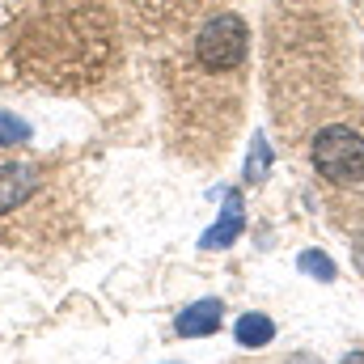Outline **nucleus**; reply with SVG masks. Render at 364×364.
<instances>
[{"instance_id": "f257e3e1", "label": "nucleus", "mask_w": 364, "mask_h": 364, "mask_svg": "<svg viewBox=\"0 0 364 364\" xmlns=\"http://www.w3.org/2000/svg\"><path fill=\"white\" fill-rule=\"evenodd\" d=\"M314 170L326 182H339V186H352L364 182V136L343 127V123H331L314 136Z\"/></svg>"}, {"instance_id": "f03ea898", "label": "nucleus", "mask_w": 364, "mask_h": 364, "mask_svg": "<svg viewBox=\"0 0 364 364\" xmlns=\"http://www.w3.org/2000/svg\"><path fill=\"white\" fill-rule=\"evenodd\" d=\"M250 51V30L237 13H216L203 21L199 38H195V55L208 73H229L246 60Z\"/></svg>"}, {"instance_id": "7ed1b4c3", "label": "nucleus", "mask_w": 364, "mask_h": 364, "mask_svg": "<svg viewBox=\"0 0 364 364\" xmlns=\"http://www.w3.org/2000/svg\"><path fill=\"white\" fill-rule=\"evenodd\" d=\"M246 229V203H242V191H225V208L216 216V225L199 237L203 250H229Z\"/></svg>"}, {"instance_id": "20e7f679", "label": "nucleus", "mask_w": 364, "mask_h": 364, "mask_svg": "<svg viewBox=\"0 0 364 364\" xmlns=\"http://www.w3.org/2000/svg\"><path fill=\"white\" fill-rule=\"evenodd\" d=\"M220 322H225V305L216 296H203V301L186 305L178 318H174V331H178L182 339H203V335H216Z\"/></svg>"}, {"instance_id": "39448f33", "label": "nucleus", "mask_w": 364, "mask_h": 364, "mask_svg": "<svg viewBox=\"0 0 364 364\" xmlns=\"http://www.w3.org/2000/svg\"><path fill=\"white\" fill-rule=\"evenodd\" d=\"M34 191H38V174H34L30 166H17V161L0 166V212H13V208L26 203Z\"/></svg>"}, {"instance_id": "423d86ee", "label": "nucleus", "mask_w": 364, "mask_h": 364, "mask_svg": "<svg viewBox=\"0 0 364 364\" xmlns=\"http://www.w3.org/2000/svg\"><path fill=\"white\" fill-rule=\"evenodd\" d=\"M233 339H237L242 348L259 352V348H267V343L275 339V322L267 318V314H242L237 326H233Z\"/></svg>"}, {"instance_id": "0eeeda50", "label": "nucleus", "mask_w": 364, "mask_h": 364, "mask_svg": "<svg viewBox=\"0 0 364 364\" xmlns=\"http://www.w3.org/2000/svg\"><path fill=\"white\" fill-rule=\"evenodd\" d=\"M272 144H267V136H263V132H255V136H250V157H246V170H242V174H246V182H250V186H263V182H267V174H272Z\"/></svg>"}, {"instance_id": "6e6552de", "label": "nucleus", "mask_w": 364, "mask_h": 364, "mask_svg": "<svg viewBox=\"0 0 364 364\" xmlns=\"http://www.w3.org/2000/svg\"><path fill=\"white\" fill-rule=\"evenodd\" d=\"M296 267L305 275H314V279H322V284H331L335 279V263H331V255L326 250H301V259H296Z\"/></svg>"}, {"instance_id": "1a4fd4ad", "label": "nucleus", "mask_w": 364, "mask_h": 364, "mask_svg": "<svg viewBox=\"0 0 364 364\" xmlns=\"http://www.w3.org/2000/svg\"><path fill=\"white\" fill-rule=\"evenodd\" d=\"M30 140V123L21 114H9L0 110V149H13V144H26Z\"/></svg>"}, {"instance_id": "9d476101", "label": "nucleus", "mask_w": 364, "mask_h": 364, "mask_svg": "<svg viewBox=\"0 0 364 364\" xmlns=\"http://www.w3.org/2000/svg\"><path fill=\"white\" fill-rule=\"evenodd\" d=\"M339 364H364V352H348V356H343Z\"/></svg>"}, {"instance_id": "9b49d317", "label": "nucleus", "mask_w": 364, "mask_h": 364, "mask_svg": "<svg viewBox=\"0 0 364 364\" xmlns=\"http://www.w3.org/2000/svg\"><path fill=\"white\" fill-rule=\"evenodd\" d=\"M356 263H360V272H364V237L356 242Z\"/></svg>"}, {"instance_id": "f8f14e48", "label": "nucleus", "mask_w": 364, "mask_h": 364, "mask_svg": "<svg viewBox=\"0 0 364 364\" xmlns=\"http://www.w3.org/2000/svg\"><path fill=\"white\" fill-rule=\"evenodd\" d=\"M292 364H309V360H305V356H301V360H292Z\"/></svg>"}]
</instances>
